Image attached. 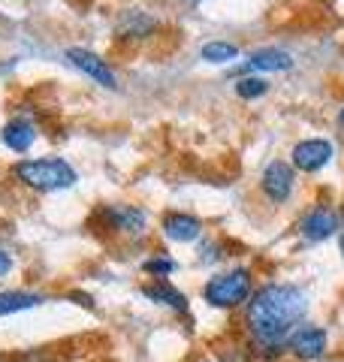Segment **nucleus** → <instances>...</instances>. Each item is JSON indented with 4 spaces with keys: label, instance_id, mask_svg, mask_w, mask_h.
I'll use <instances>...</instances> for the list:
<instances>
[{
    "label": "nucleus",
    "instance_id": "f257e3e1",
    "mask_svg": "<svg viewBox=\"0 0 344 362\" xmlns=\"http://www.w3.org/2000/svg\"><path fill=\"white\" fill-rule=\"evenodd\" d=\"M308 299L293 284H266L248 302V332L260 350H281L305 320Z\"/></svg>",
    "mask_w": 344,
    "mask_h": 362
},
{
    "label": "nucleus",
    "instance_id": "f03ea898",
    "mask_svg": "<svg viewBox=\"0 0 344 362\" xmlns=\"http://www.w3.org/2000/svg\"><path fill=\"white\" fill-rule=\"evenodd\" d=\"M13 175L40 194H49V190H67L76 185V169L61 160V157H42V160H18Z\"/></svg>",
    "mask_w": 344,
    "mask_h": 362
},
{
    "label": "nucleus",
    "instance_id": "7ed1b4c3",
    "mask_svg": "<svg viewBox=\"0 0 344 362\" xmlns=\"http://www.w3.org/2000/svg\"><path fill=\"white\" fill-rule=\"evenodd\" d=\"M251 290H254L251 272L233 269V272H224V275L209 278V284L202 287V299L214 305V308H239L242 302L251 299Z\"/></svg>",
    "mask_w": 344,
    "mask_h": 362
},
{
    "label": "nucleus",
    "instance_id": "20e7f679",
    "mask_svg": "<svg viewBox=\"0 0 344 362\" xmlns=\"http://www.w3.org/2000/svg\"><path fill=\"white\" fill-rule=\"evenodd\" d=\"M332 157H336V145L329 139H302L293 145L290 160L299 173H320Z\"/></svg>",
    "mask_w": 344,
    "mask_h": 362
},
{
    "label": "nucleus",
    "instance_id": "39448f33",
    "mask_svg": "<svg viewBox=\"0 0 344 362\" xmlns=\"http://www.w3.org/2000/svg\"><path fill=\"white\" fill-rule=\"evenodd\" d=\"M293 185H296V173H293L290 163L272 160L266 169H263L260 190H263V194H266L272 202H287V199H290Z\"/></svg>",
    "mask_w": 344,
    "mask_h": 362
},
{
    "label": "nucleus",
    "instance_id": "423d86ee",
    "mask_svg": "<svg viewBox=\"0 0 344 362\" xmlns=\"http://www.w3.org/2000/svg\"><path fill=\"white\" fill-rule=\"evenodd\" d=\"M64 58L70 61L79 73H85L88 78H94L97 85H103V88H118V76H115V70L100 58V54L88 52V49H67Z\"/></svg>",
    "mask_w": 344,
    "mask_h": 362
},
{
    "label": "nucleus",
    "instance_id": "0eeeda50",
    "mask_svg": "<svg viewBox=\"0 0 344 362\" xmlns=\"http://www.w3.org/2000/svg\"><path fill=\"white\" fill-rule=\"evenodd\" d=\"M299 230L308 242H323L338 230V211L332 206H314L305 211V218L299 223Z\"/></svg>",
    "mask_w": 344,
    "mask_h": 362
},
{
    "label": "nucleus",
    "instance_id": "6e6552de",
    "mask_svg": "<svg viewBox=\"0 0 344 362\" xmlns=\"http://www.w3.org/2000/svg\"><path fill=\"white\" fill-rule=\"evenodd\" d=\"M287 344H290V350L299 359H320L326 354V329H320V326H299Z\"/></svg>",
    "mask_w": 344,
    "mask_h": 362
},
{
    "label": "nucleus",
    "instance_id": "1a4fd4ad",
    "mask_svg": "<svg viewBox=\"0 0 344 362\" xmlns=\"http://www.w3.org/2000/svg\"><path fill=\"white\" fill-rule=\"evenodd\" d=\"M164 235L169 242H193L202 235V223H200V218H193V214L169 211L164 218Z\"/></svg>",
    "mask_w": 344,
    "mask_h": 362
},
{
    "label": "nucleus",
    "instance_id": "9d476101",
    "mask_svg": "<svg viewBox=\"0 0 344 362\" xmlns=\"http://www.w3.org/2000/svg\"><path fill=\"white\" fill-rule=\"evenodd\" d=\"M0 139H4V145L9 151L25 154V151H30V145L37 142V127H33L30 121H25V118H13L4 127V133H0Z\"/></svg>",
    "mask_w": 344,
    "mask_h": 362
},
{
    "label": "nucleus",
    "instance_id": "9b49d317",
    "mask_svg": "<svg viewBox=\"0 0 344 362\" xmlns=\"http://www.w3.org/2000/svg\"><path fill=\"white\" fill-rule=\"evenodd\" d=\"M245 66L248 70H257V73H284L293 66V58L284 49H257L248 54Z\"/></svg>",
    "mask_w": 344,
    "mask_h": 362
},
{
    "label": "nucleus",
    "instance_id": "f8f14e48",
    "mask_svg": "<svg viewBox=\"0 0 344 362\" xmlns=\"http://www.w3.org/2000/svg\"><path fill=\"white\" fill-rule=\"evenodd\" d=\"M106 218L118 233H130V235H139L145 230V223H148L145 211L136 209V206H109Z\"/></svg>",
    "mask_w": 344,
    "mask_h": 362
},
{
    "label": "nucleus",
    "instance_id": "ddd939ff",
    "mask_svg": "<svg viewBox=\"0 0 344 362\" xmlns=\"http://www.w3.org/2000/svg\"><path fill=\"white\" fill-rule=\"evenodd\" d=\"M145 299H151L157 305H166V308L172 311H188V296L181 290H176L172 284H166V281H157V284H148L142 287Z\"/></svg>",
    "mask_w": 344,
    "mask_h": 362
},
{
    "label": "nucleus",
    "instance_id": "4468645a",
    "mask_svg": "<svg viewBox=\"0 0 344 362\" xmlns=\"http://www.w3.org/2000/svg\"><path fill=\"white\" fill-rule=\"evenodd\" d=\"M45 296L42 293H28V290H4L0 293V317L16 314V311H28L33 305H42Z\"/></svg>",
    "mask_w": 344,
    "mask_h": 362
},
{
    "label": "nucleus",
    "instance_id": "2eb2a0df",
    "mask_svg": "<svg viewBox=\"0 0 344 362\" xmlns=\"http://www.w3.org/2000/svg\"><path fill=\"white\" fill-rule=\"evenodd\" d=\"M154 30H157V21L145 13H124V18L118 21V37L139 40V37H151Z\"/></svg>",
    "mask_w": 344,
    "mask_h": 362
},
{
    "label": "nucleus",
    "instance_id": "dca6fc26",
    "mask_svg": "<svg viewBox=\"0 0 344 362\" xmlns=\"http://www.w3.org/2000/svg\"><path fill=\"white\" fill-rule=\"evenodd\" d=\"M200 54H202V61H209V64H229V61L239 58V45L214 40V42H205Z\"/></svg>",
    "mask_w": 344,
    "mask_h": 362
},
{
    "label": "nucleus",
    "instance_id": "f3484780",
    "mask_svg": "<svg viewBox=\"0 0 344 362\" xmlns=\"http://www.w3.org/2000/svg\"><path fill=\"white\" fill-rule=\"evenodd\" d=\"M269 90V82L266 78H260V76H248V78H242V82L236 85V94L242 97V100H257V97H263Z\"/></svg>",
    "mask_w": 344,
    "mask_h": 362
},
{
    "label": "nucleus",
    "instance_id": "a211bd4d",
    "mask_svg": "<svg viewBox=\"0 0 344 362\" xmlns=\"http://www.w3.org/2000/svg\"><path fill=\"white\" fill-rule=\"evenodd\" d=\"M176 269H178V266L172 263L169 257H154V259H145V263H142V272H148V275H154L157 281H160V278H166V275H172Z\"/></svg>",
    "mask_w": 344,
    "mask_h": 362
},
{
    "label": "nucleus",
    "instance_id": "6ab92c4d",
    "mask_svg": "<svg viewBox=\"0 0 344 362\" xmlns=\"http://www.w3.org/2000/svg\"><path fill=\"white\" fill-rule=\"evenodd\" d=\"M9 272H13V257H9L6 251H0V278L9 275Z\"/></svg>",
    "mask_w": 344,
    "mask_h": 362
},
{
    "label": "nucleus",
    "instance_id": "aec40b11",
    "mask_svg": "<svg viewBox=\"0 0 344 362\" xmlns=\"http://www.w3.org/2000/svg\"><path fill=\"white\" fill-rule=\"evenodd\" d=\"M341 254H344V235H341Z\"/></svg>",
    "mask_w": 344,
    "mask_h": 362
},
{
    "label": "nucleus",
    "instance_id": "412c9836",
    "mask_svg": "<svg viewBox=\"0 0 344 362\" xmlns=\"http://www.w3.org/2000/svg\"><path fill=\"white\" fill-rule=\"evenodd\" d=\"M338 121H341V124H344V112H341V118H338Z\"/></svg>",
    "mask_w": 344,
    "mask_h": 362
},
{
    "label": "nucleus",
    "instance_id": "4be33fe9",
    "mask_svg": "<svg viewBox=\"0 0 344 362\" xmlns=\"http://www.w3.org/2000/svg\"><path fill=\"white\" fill-rule=\"evenodd\" d=\"M202 362H214V359H202Z\"/></svg>",
    "mask_w": 344,
    "mask_h": 362
}]
</instances>
